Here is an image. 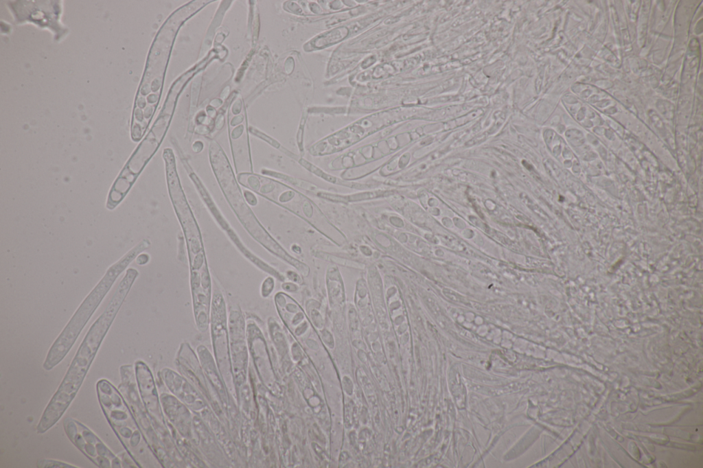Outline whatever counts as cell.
Instances as JSON below:
<instances>
[{
	"label": "cell",
	"mask_w": 703,
	"mask_h": 468,
	"mask_svg": "<svg viewBox=\"0 0 703 468\" xmlns=\"http://www.w3.org/2000/svg\"><path fill=\"white\" fill-rule=\"evenodd\" d=\"M136 278L133 272H126L106 309L90 327L41 414L36 425L37 434H44L56 425L72 403Z\"/></svg>",
	"instance_id": "obj_1"
},
{
	"label": "cell",
	"mask_w": 703,
	"mask_h": 468,
	"mask_svg": "<svg viewBox=\"0 0 703 468\" xmlns=\"http://www.w3.org/2000/svg\"><path fill=\"white\" fill-rule=\"evenodd\" d=\"M150 245L148 239L141 240L108 268L52 343L43 362L45 368L52 370L64 360L118 277Z\"/></svg>",
	"instance_id": "obj_2"
},
{
	"label": "cell",
	"mask_w": 703,
	"mask_h": 468,
	"mask_svg": "<svg viewBox=\"0 0 703 468\" xmlns=\"http://www.w3.org/2000/svg\"><path fill=\"white\" fill-rule=\"evenodd\" d=\"M102 411L125 451L136 461L141 436L136 420L124 397L109 380L102 378L95 385ZM138 463V462H137Z\"/></svg>",
	"instance_id": "obj_3"
},
{
	"label": "cell",
	"mask_w": 703,
	"mask_h": 468,
	"mask_svg": "<svg viewBox=\"0 0 703 468\" xmlns=\"http://www.w3.org/2000/svg\"><path fill=\"white\" fill-rule=\"evenodd\" d=\"M64 431L72 444L94 465L100 468H121L122 461L89 428L80 421L67 417Z\"/></svg>",
	"instance_id": "obj_4"
},
{
	"label": "cell",
	"mask_w": 703,
	"mask_h": 468,
	"mask_svg": "<svg viewBox=\"0 0 703 468\" xmlns=\"http://www.w3.org/2000/svg\"><path fill=\"white\" fill-rule=\"evenodd\" d=\"M36 467L39 468H78L80 467L74 465L71 463H68L64 461L50 459V458H42L36 462Z\"/></svg>",
	"instance_id": "obj_5"
},
{
	"label": "cell",
	"mask_w": 703,
	"mask_h": 468,
	"mask_svg": "<svg viewBox=\"0 0 703 468\" xmlns=\"http://www.w3.org/2000/svg\"><path fill=\"white\" fill-rule=\"evenodd\" d=\"M274 280L272 277H266L260 287V295L263 298H267L270 296L274 288Z\"/></svg>",
	"instance_id": "obj_6"
},
{
	"label": "cell",
	"mask_w": 703,
	"mask_h": 468,
	"mask_svg": "<svg viewBox=\"0 0 703 468\" xmlns=\"http://www.w3.org/2000/svg\"><path fill=\"white\" fill-rule=\"evenodd\" d=\"M150 260V256L147 253H140L136 257V262L138 265H145Z\"/></svg>",
	"instance_id": "obj_7"
},
{
	"label": "cell",
	"mask_w": 703,
	"mask_h": 468,
	"mask_svg": "<svg viewBox=\"0 0 703 468\" xmlns=\"http://www.w3.org/2000/svg\"><path fill=\"white\" fill-rule=\"evenodd\" d=\"M244 193L245 194H244L245 198L246 199L248 203L249 204L252 205V206L256 205L257 200H256L255 196L252 193H251L249 191H245Z\"/></svg>",
	"instance_id": "obj_8"
}]
</instances>
